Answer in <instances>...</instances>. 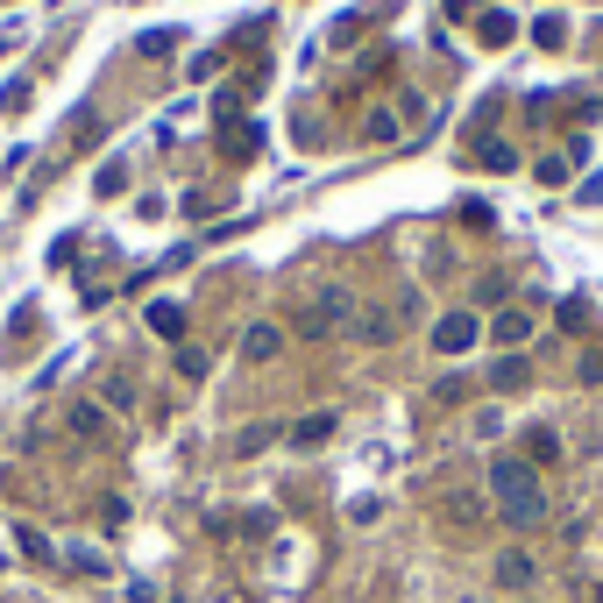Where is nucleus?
Masks as SVG:
<instances>
[{
	"label": "nucleus",
	"instance_id": "nucleus-1",
	"mask_svg": "<svg viewBox=\"0 0 603 603\" xmlns=\"http://www.w3.org/2000/svg\"><path fill=\"white\" fill-rule=\"evenodd\" d=\"M490 497L511 525H540L547 518V490H540V469L525 462V455H497L490 462Z\"/></svg>",
	"mask_w": 603,
	"mask_h": 603
},
{
	"label": "nucleus",
	"instance_id": "nucleus-2",
	"mask_svg": "<svg viewBox=\"0 0 603 603\" xmlns=\"http://www.w3.org/2000/svg\"><path fill=\"white\" fill-rule=\"evenodd\" d=\"M476 334H483L476 313H440V320H433V348H440V355H469Z\"/></svg>",
	"mask_w": 603,
	"mask_h": 603
},
{
	"label": "nucleus",
	"instance_id": "nucleus-3",
	"mask_svg": "<svg viewBox=\"0 0 603 603\" xmlns=\"http://www.w3.org/2000/svg\"><path fill=\"white\" fill-rule=\"evenodd\" d=\"M348 313H355V298H348L341 284H327V298H320V306H313L306 320H298V334H306V341H320V334H327L334 320H348Z\"/></svg>",
	"mask_w": 603,
	"mask_h": 603
},
{
	"label": "nucleus",
	"instance_id": "nucleus-4",
	"mask_svg": "<svg viewBox=\"0 0 603 603\" xmlns=\"http://www.w3.org/2000/svg\"><path fill=\"white\" fill-rule=\"evenodd\" d=\"M149 334H164V341H185V306L157 298V306H149Z\"/></svg>",
	"mask_w": 603,
	"mask_h": 603
},
{
	"label": "nucleus",
	"instance_id": "nucleus-5",
	"mask_svg": "<svg viewBox=\"0 0 603 603\" xmlns=\"http://www.w3.org/2000/svg\"><path fill=\"white\" fill-rule=\"evenodd\" d=\"M64 426H71V440H100L107 433V405H71Z\"/></svg>",
	"mask_w": 603,
	"mask_h": 603
},
{
	"label": "nucleus",
	"instance_id": "nucleus-6",
	"mask_svg": "<svg viewBox=\"0 0 603 603\" xmlns=\"http://www.w3.org/2000/svg\"><path fill=\"white\" fill-rule=\"evenodd\" d=\"M497 341H504V355H518L525 341H533V320H525V313H497V327H490Z\"/></svg>",
	"mask_w": 603,
	"mask_h": 603
},
{
	"label": "nucleus",
	"instance_id": "nucleus-7",
	"mask_svg": "<svg viewBox=\"0 0 603 603\" xmlns=\"http://www.w3.org/2000/svg\"><path fill=\"white\" fill-rule=\"evenodd\" d=\"M533 575H540V561H533V554H504V561H497V582H504V589H525Z\"/></svg>",
	"mask_w": 603,
	"mask_h": 603
},
{
	"label": "nucleus",
	"instance_id": "nucleus-8",
	"mask_svg": "<svg viewBox=\"0 0 603 603\" xmlns=\"http://www.w3.org/2000/svg\"><path fill=\"white\" fill-rule=\"evenodd\" d=\"M277 348H284V334H277V327H249V341H242V355H249V362H270Z\"/></svg>",
	"mask_w": 603,
	"mask_h": 603
},
{
	"label": "nucleus",
	"instance_id": "nucleus-9",
	"mask_svg": "<svg viewBox=\"0 0 603 603\" xmlns=\"http://www.w3.org/2000/svg\"><path fill=\"white\" fill-rule=\"evenodd\" d=\"M476 164L483 171H518V149L511 142H476Z\"/></svg>",
	"mask_w": 603,
	"mask_h": 603
},
{
	"label": "nucleus",
	"instance_id": "nucleus-10",
	"mask_svg": "<svg viewBox=\"0 0 603 603\" xmlns=\"http://www.w3.org/2000/svg\"><path fill=\"white\" fill-rule=\"evenodd\" d=\"M327 433H334V412H313V419H298V426H291V440H298V447H320Z\"/></svg>",
	"mask_w": 603,
	"mask_h": 603
},
{
	"label": "nucleus",
	"instance_id": "nucleus-11",
	"mask_svg": "<svg viewBox=\"0 0 603 603\" xmlns=\"http://www.w3.org/2000/svg\"><path fill=\"white\" fill-rule=\"evenodd\" d=\"M525 462H533V469H547V462H561V440H554V433L540 426L533 440H525Z\"/></svg>",
	"mask_w": 603,
	"mask_h": 603
},
{
	"label": "nucleus",
	"instance_id": "nucleus-12",
	"mask_svg": "<svg viewBox=\"0 0 603 603\" xmlns=\"http://www.w3.org/2000/svg\"><path fill=\"white\" fill-rule=\"evenodd\" d=\"M476 36H483V43H490V50H497V43H511V36H518V22H511V15H497V8H490V15H483V22H476Z\"/></svg>",
	"mask_w": 603,
	"mask_h": 603
},
{
	"label": "nucleus",
	"instance_id": "nucleus-13",
	"mask_svg": "<svg viewBox=\"0 0 603 603\" xmlns=\"http://www.w3.org/2000/svg\"><path fill=\"white\" fill-rule=\"evenodd\" d=\"M525 376H533V362H525V355H504V362H497V391H518Z\"/></svg>",
	"mask_w": 603,
	"mask_h": 603
},
{
	"label": "nucleus",
	"instance_id": "nucleus-14",
	"mask_svg": "<svg viewBox=\"0 0 603 603\" xmlns=\"http://www.w3.org/2000/svg\"><path fill=\"white\" fill-rule=\"evenodd\" d=\"M533 43H540V50H561V43H568V22H561V15L533 22Z\"/></svg>",
	"mask_w": 603,
	"mask_h": 603
},
{
	"label": "nucleus",
	"instance_id": "nucleus-15",
	"mask_svg": "<svg viewBox=\"0 0 603 603\" xmlns=\"http://www.w3.org/2000/svg\"><path fill=\"white\" fill-rule=\"evenodd\" d=\"M391 334H398L391 313H362V341H391Z\"/></svg>",
	"mask_w": 603,
	"mask_h": 603
},
{
	"label": "nucleus",
	"instance_id": "nucleus-16",
	"mask_svg": "<svg viewBox=\"0 0 603 603\" xmlns=\"http://www.w3.org/2000/svg\"><path fill=\"white\" fill-rule=\"evenodd\" d=\"M171 43H178V36H171V29H142V43H135V50H149V57H164V50H171Z\"/></svg>",
	"mask_w": 603,
	"mask_h": 603
},
{
	"label": "nucleus",
	"instance_id": "nucleus-17",
	"mask_svg": "<svg viewBox=\"0 0 603 603\" xmlns=\"http://www.w3.org/2000/svg\"><path fill=\"white\" fill-rule=\"evenodd\" d=\"M178 376H192V384H199V376H206V355H199V348H178Z\"/></svg>",
	"mask_w": 603,
	"mask_h": 603
},
{
	"label": "nucleus",
	"instance_id": "nucleus-18",
	"mask_svg": "<svg viewBox=\"0 0 603 603\" xmlns=\"http://www.w3.org/2000/svg\"><path fill=\"white\" fill-rule=\"evenodd\" d=\"M0 107H8V114H22V107H29V79H15L8 93H0Z\"/></svg>",
	"mask_w": 603,
	"mask_h": 603
}]
</instances>
